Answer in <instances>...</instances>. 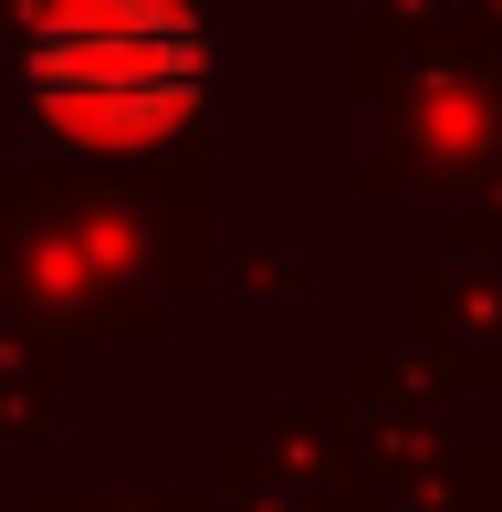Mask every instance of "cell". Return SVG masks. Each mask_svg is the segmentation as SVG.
I'll use <instances>...</instances> for the list:
<instances>
[{
	"label": "cell",
	"instance_id": "obj_1",
	"mask_svg": "<svg viewBox=\"0 0 502 512\" xmlns=\"http://www.w3.org/2000/svg\"><path fill=\"white\" fill-rule=\"evenodd\" d=\"M42 105L63 126L95 136H136L168 126L178 95L199 84V32L168 11V0H74V11L42 32Z\"/></svg>",
	"mask_w": 502,
	"mask_h": 512
}]
</instances>
